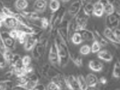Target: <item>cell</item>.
I'll list each match as a JSON object with an SVG mask.
<instances>
[{"instance_id":"cell-9","label":"cell","mask_w":120,"mask_h":90,"mask_svg":"<svg viewBox=\"0 0 120 90\" xmlns=\"http://www.w3.org/2000/svg\"><path fill=\"white\" fill-rule=\"evenodd\" d=\"M39 40H40V39L37 35L33 34L28 35L27 39L24 43V48L27 51L32 50Z\"/></svg>"},{"instance_id":"cell-44","label":"cell","mask_w":120,"mask_h":90,"mask_svg":"<svg viewBox=\"0 0 120 90\" xmlns=\"http://www.w3.org/2000/svg\"><path fill=\"white\" fill-rule=\"evenodd\" d=\"M108 82V79L107 78L104 77V76H102V77H101L100 79H99V82L101 83V84H105L106 83Z\"/></svg>"},{"instance_id":"cell-46","label":"cell","mask_w":120,"mask_h":90,"mask_svg":"<svg viewBox=\"0 0 120 90\" xmlns=\"http://www.w3.org/2000/svg\"><path fill=\"white\" fill-rule=\"evenodd\" d=\"M13 90H25L23 89L22 87H19V86H16L13 89Z\"/></svg>"},{"instance_id":"cell-29","label":"cell","mask_w":120,"mask_h":90,"mask_svg":"<svg viewBox=\"0 0 120 90\" xmlns=\"http://www.w3.org/2000/svg\"><path fill=\"white\" fill-rule=\"evenodd\" d=\"M13 85V82L9 79L0 81V90H8L12 87Z\"/></svg>"},{"instance_id":"cell-42","label":"cell","mask_w":120,"mask_h":90,"mask_svg":"<svg viewBox=\"0 0 120 90\" xmlns=\"http://www.w3.org/2000/svg\"><path fill=\"white\" fill-rule=\"evenodd\" d=\"M113 32H114L115 36L116 37V39L120 43V29H118V28L115 29L114 31H113Z\"/></svg>"},{"instance_id":"cell-21","label":"cell","mask_w":120,"mask_h":90,"mask_svg":"<svg viewBox=\"0 0 120 90\" xmlns=\"http://www.w3.org/2000/svg\"><path fill=\"white\" fill-rule=\"evenodd\" d=\"M99 1L100 2L101 5L104 7V11L105 13L107 14V15L112 14L114 11V9L112 5V4H110L108 1V0H99Z\"/></svg>"},{"instance_id":"cell-30","label":"cell","mask_w":120,"mask_h":90,"mask_svg":"<svg viewBox=\"0 0 120 90\" xmlns=\"http://www.w3.org/2000/svg\"><path fill=\"white\" fill-rule=\"evenodd\" d=\"M49 7L52 11L56 12L60 8V3L58 0H51L50 1Z\"/></svg>"},{"instance_id":"cell-41","label":"cell","mask_w":120,"mask_h":90,"mask_svg":"<svg viewBox=\"0 0 120 90\" xmlns=\"http://www.w3.org/2000/svg\"><path fill=\"white\" fill-rule=\"evenodd\" d=\"M9 34L11 37H13L14 39L16 40H17V36H18V30L17 29H12L11 31L9 32Z\"/></svg>"},{"instance_id":"cell-34","label":"cell","mask_w":120,"mask_h":90,"mask_svg":"<svg viewBox=\"0 0 120 90\" xmlns=\"http://www.w3.org/2000/svg\"><path fill=\"white\" fill-rule=\"evenodd\" d=\"M108 1L112 4L114 11L120 13V0H108Z\"/></svg>"},{"instance_id":"cell-37","label":"cell","mask_w":120,"mask_h":90,"mask_svg":"<svg viewBox=\"0 0 120 90\" xmlns=\"http://www.w3.org/2000/svg\"><path fill=\"white\" fill-rule=\"evenodd\" d=\"M41 28L43 29H47L50 27V20L47 19V17H43L41 18Z\"/></svg>"},{"instance_id":"cell-1","label":"cell","mask_w":120,"mask_h":90,"mask_svg":"<svg viewBox=\"0 0 120 90\" xmlns=\"http://www.w3.org/2000/svg\"><path fill=\"white\" fill-rule=\"evenodd\" d=\"M55 43L58 50L59 66L61 67L66 66L70 60V50L68 44H66L60 37L56 39Z\"/></svg>"},{"instance_id":"cell-12","label":"cell","mask_w":120,"mask_h":90,"mask_svg":"<svg viewBox=\"0 0 120 90\" xmlns=\"http://www.w3.org/2000/svg\"><path fill=\"white\" fill-rule=\"evenodd\" d=\"M4 25L6 27L11 29H18L20 27L19 22L15 17H6L4 21Z\"/></svg>"},{"instance_id":"cell-43","label":"cell","mask_w":120,"mask_h":90,"mask_svg":"<svg viewBox=\"0 0 120 90\" xmlns=\"http://www.w3.org/2000/svg\"><path fill=\"white\" fill-rule=\"evenodd\" d=\"M32 90H46V87L42 83H39L34 89Z\"/></svg>"},{"instance_id":"cell-31","label":"cell","mask_w":120,"mask_h":90,"mask_svg":"<svg viewBox=\"0 0 120 90\" xmlns=\"http://www.w3.org/2000/svg\"><path fill=\"white\" fill-rule=\"evenodd\" d=\"M113 76L116 78H120V62H116L113 70Z\"/></svg>"},{"instance_id":"cell-6","label":"cell","mask_w":120,"mask_h":90,"mask_svg":"<svg viewBox=\"0 0 120 90\" xmlns=\"http://www.w3.org/2000/svg\"><path fill=\"white\" fill-rule=\"evenodd\" d=\"M38 84H39V78L35 74H32L28 76V78L25 83H23L22 86L19 87H22L25 90H32Z\"/></svg>"},{"instance_id":"cell-33","label":"cell","mask_w":120,"mask_h":90,"mask_svg":"<svg viewBox=\"0 0 120 90\" xmlns=\"http://www.w3.org/2000/svg\"><path fill=\"white\" fill-rule=\"evenodd\" d=\"M101 49V45L97 40H94L91 47V52L92 53H98Z\"/></svg>"},{"instance_id":"cell-18","label":"cell","mask_w":120,"mask_h":90,"mask_svg":"<svg viewBox=\"0 0 120 90\" xmlns=\"http://www.w3.org/2000/svg\"><path fill=\"white\" fill-rule=\"evenodd\" d=\"M21 13L23 15L27 18V19L30 21H37V20H40V16L39 15V13L36 11H33V12H29V11H20Z\"/></svg>"},{"instance_id":"cell-19","label":"cell","mask_w":120,"mask_h":90,"mask_svg":"<svg viewBox=\"0 0 120 90\" xmlns=\"http://www.w3.org/2000/svg\"><path fill=\"white\" fill-rule=\"evenodd\" d=\"M86 78V81H87L89 87L90 88L96 87L97 85L99 82V79L96 75L93 74H89L87 75Z\"/></svg>"},{"instance_id":"cell-10","label":"cell","mask_w":120,"mask_h":90,"mask_svg":"<svg viewBox=\"0 0 120 90\" xmlns=\"http://www.w3.org/2000/svg\"><path fill=\"white\" fill-rule=\"evenodd\" d=\"M82 7L83 4L82 0H76L70 5L68 9V13L72 17H76L79 14Z\"/></svg>"},{"instance_id":"cell-23","label":"cell","mask_w":120,"mask_h":90,"mask_svg":"<svg viewBox=\"0 0 120 90\" xmlns=\"http://www.w3.org/2000/svg\"><path fill=\"white\" fill-rule=\"evenodd\" d=\"M70 59L74 63L76 66L80 67L82 66V58L81 56L77 52H70Z\"/></svg>"},{"instance_id":"cell-36","label":"cell","mask_w":120,"mask_h":90,"mask_svg":"<svg viewBox=\"0 0 120 90\" xmlns=\"http://www.w3.org/2000/svg\"><path fill=\"white\" fill-rule=\"evenodd\" d=\"M91 52V47L88 44H84L80 48V53L82 55H87Z\"/></svg>"},{"instance_id":"cell-39","label":"cell","mask_w":120,"mask_h":90,"mask_svg":"<svg viewBox=\"0 0 120 90\" xmlns=\"http://www.w3.org/2000/svg\"><path fill=\"white\" fill-rule=\"evenodd\" d=\"M47 90H60L61 87L58 86V84L53 81H51L47 87Z\"/></svg>"},{"instance_id":"cell-25","label":"cell","mask_w":120,"mask_h":90,"mask_svg":"<svg viewBox=\"0 0 120 90\" xmlns=\"http://www.w3.org/2000/svg\"><path fill=\"white\" fill-rule=\"evenodd\" d=\"M29 4L27 0H16L15 2V7L19 11H25L28 7Z\"/></svg>"},{"instance_id":"cell-27","label":"cell","mask_w":120,"mask_h":90,"mask_svg":"<svg viewBox=\"0 0 120 90\" xmlns=\"http://www.w3.org/2000/svg\"><path fill=\"white\" fill-rule=\"evenodd\" d=\"M71 40L74 44H80L83 41L81 35L79 32H74L72 35V36H71Z\"/></svg>"},{"instance_id":"cell-2","label":"cell","mask_w":120,"mask_h":90,"mask_svg":"<svg viewBox=\"0 0 120 90\" xmlns=\"http://www.w3.org/2000/svg\"><path fill=\"white\" fill-rule=\"evenodd\" d=\"M65 15V8L61 7L57 11L54 12L50 19V32L52 35L57 32L58 26L64 20Z\"/></svg>"},{"instance_id":"cell-26","label":"cell","mask_w":120,"mask_h":90,"mask_svg":"<svg viewBox=\"0 0 120 90\" xmlns=\"http://www.w3.org/2000/svg\"><path fill=\"white\" fill-rule=\"evenodd\" d=\"M83 12L86 15L89 17L93 14L94 12V4L92 3L86 4L83 5Z\"/></svg>"},{"instance_id":"cell-40","label":"cell","mask_w":120,"mask_h":90,"mask_svg":"<svg viewBox=\"0 0 120 90\" xmlns=\"http://www.w3.org/2000/svg\"><path fill=\"white\" fill-rule=\"evenodd\" d=\"M7 65H8V63L5 60L4 54L2 52L0 51V68H5L7 66Z\"/></svg>"},{"instance_id":"cell-16","label":"cell","mask_w":120,"mask_h":90,"mask_svg":"<svg viewBox=\"0 0 120 90\" xmlns=\"http://www.w3.org/2000/svg\"><path fill=\"white\" fill-rule=\"evenodd\" d=\"M98 57L105 62H111L113 60V56L108 50H101L98 52Z\"/></svg>"},{"instance_id":"cell-4","label":"cell","mask_w":120,"mask_h":90,"mask_svg":"<svg viewBox=\"0 0 120 90\" xmlns=\"http://www.w3.org/2000/svg\"><path fill=\"white\" fill-rule=\"evenodd\" d=\"M120 23V13L114 11L112 14L106 16L105 24L107 27L111 29H115L117 28Z\"/></svg>"},{"instance_id":"cell-11","label":"cell","mask_w":120,"mask_h":90,"mask_svg":"<svg viewBox=\"0 0 120 90\" xmlns=\"http://www.w3.org/2000/svg\"><path fill=\"white\" fill-rule=\"evenodd\" d=\"M65 83L66 87L69 90H79L77 78L74 75H70L68 77H65Z\"/></svg>"},{"instance_id":"cell-32","label":"cell","mask_w":120,"mask_h":90,"mask_svg":"<svg viewBox=\"0 0 120 90\" xmlns=\"http://www.w3.org/2000/svg\"><path fill=\"white\" fill-rule=\"evenodd\" d=\"M18 30V36H17V40L19 41V43L20 44H23L25 43V40L27 39V35L26 33H25L24 32L22 31H21L19 29H17Z\"/></svg>"},{"instance_id":"cell-48","label":"cell","mask_w":120,"mask_h":90,"mask_svg":"<svg viewBox=\"0 0 120 90\" xmlns=\"http://www.w3.org/2000/svg\"><path fill=\"white\" fill-rule=\"evenodd\" d=\"M49 1H51V0H49Z\"/></svg>"},{"instance_id":"cell-14","label":"cell","mask_w":120,"mask_h":90,"mask_svg":"<svg viewBox=\"0 0 120 90\" xmlns=\"http://www.w3.org/2000/svg\"><path fill=\"white\" fill-rule=\"evenodd\" d=\"M47 0H36L33 5L35 11L37 13H43L47 9Z\"/></svg>"},{"instance_id":"cell-49","label":"cell","mask_w":120,"mask_h":90,"mask_svg":"<svg viewBox=\"0 0 120 90\" xmlns=\"http://www.w3.org/2000/svg\"></svg>"},{"instance_id":"cell-22","label":"cell","mask_w":120,"mask_h":90,"mask_svg":"<svg viewBox=\"0 0 120 90\" xmlns=\"http://www.w3.org/2000/svg\"><path fill=\"white\" fill-rule=\"evenodd\" d=\"M78 83L80 90H88V85L86 81V78L83 75H79L77 77Z\"/></svg>"},{"instance_id":"cell-24","label":"cell","mask_w":120,"mask_h":90,"mask_svg":"<svg viewBox=\"0 0 120 90\" xmlns=\"http://www.w3.org/2000/svg\"><path fill=\"white\" fill-rule=\"evenodd\" d=\"M104 13V7L99 1L94 4L93 14L96 17H101Z\"/></svg>"},{"instance_id":"cell-13","label":"cell","mask_w":120,"mask_h":90,"mask_svg":"<svg viewBox=\"0 0 120 90\" xmlns=\"http://www.w3.org/2000/svg\"><path fill=\"white\" fill-rule=\"evenodd\" d=\"M93 32L94 35V39L100 44L101 46L105 47L108 44L109 41L108 40V39L105 37L104 35H102L101 33V32L98 29H95L94 32Z\"/></svg>"},{"instance_id":"cell-17","label":"cell","mask_w":120,"mask_h":90,"mask_svg":"<svg viewBox=\"0 0 120 90\" xmlns=\"http://www.w3.org/2000/svg\"><path fill=\"white\" fill-rule=\"evenodd\" d=\"M104 65L99 60H90L89 62V68L94 72H100L103 70Z\"/></svg>"},{"instance_id":"cell-8","label":"cell","mask_w":120,"mask_h":90,"mask_svg":"<svg viewBox=\"0 0 120 90\" xmlns=\"http://www.w3.org/2000/svg\"><path fill=\"white\" fill-rule=\"evenodd\" d=\"M49 58L50 62L54 65L59 66V57H58L57 47L55 42L50 45L49 52Z\"/></svg>"},{"instance_id":"cell-7","label":"cell","mask_w":120,"mask_h":90,"mask_svg":"<svg viewBox=\"0 0 120 90\" xmlns=\"http://www.w3.org/2000/svg\"><path fill=\"white\" fill-rule=\"evenodd\" d=\"M1 36L5 48L9 49L11 50H14L16 46V40L11 36L9 32H1Z\"/></svg>"},{"instance_id":"cell-35","label":"cell","mask_w":120,"mask_h":90,"mask_svg":"<svg viewBox=\"0 0 120 90\" xmlns=\"http://www.w3.org/2000/svg\"><path fill=\"white\" fill-rule=\"evenodd\" d=\"M1 12L3 13L5 17H14L15 12L13 11L11 9L7 7H4L1 9Z\"/></svg>"},{"instance_id":"cell-28","label":"cell","mask_w":120,"mask_h":90,"mask_svg":"<svg viewBox=\"0 0 120 90\" xmlns=\"http://www.w3.org/2000/svg\"><path fill=\"white\" fill-rule=\"evenodd\" d=\"M3 54H4V57H5V58L6 62L8 63V65H9V64H11V62L13 58L14 54H13V52H12L11 50L8 49V48L4 50Z\"/></svg>"},{"instance_id":"cell-47","label":"cell","mask_w":120,"mask_h":90,"mask_svg":"<svg viewBox=\"0 0 120 90\" xmlns=\"http://www.w3.org/2000/svg\"><path fill=\"white\" fill-rule=\"evenodd\" d=\"M62 1H63V2H68V1H70V0H61Z\"/></svg>"},{"instance_id":"cell-5","label":"cell","mask_w":120,"mask_h":90,"mask_svg":"<svg viewBox=\"0 0 120 90\" xmlns=\"http://www.w3.org/2000/svg\"><path fill=\"white\" fill-rule=\"evenodd\" d=\"M47 44L45 43V40L41 39L37 42L34 48L32 50V54L33 56V58L35 59L39 60L43 56L46 49V45Z\"/></svg>"},{"instance_id":"cell-45","label":"cell","mask_w":120,"mask_h":90,"mask_svg":"<svg viewBox=\"0 0 120 90\" xmlns=\"http://www.w3.org/2000/svg\"><path fill=\"white\" fill-rule=\"evenodd\" d=\"M92 0H82L83 5L86 4H89V3H91V2H92Z\"/></svg>"},{"instance_id":"cell-38","label":"cell","mask_w":120,"mask_h":90,"mask_svg":"<svg viewBox=\"0 0 120 90\" xmlns=\"http://www.w3.org/2000/svg\"><path fill=\"white\" fill-rule=\"evenodd\" d=\"M31 58L30 56L29 55H25V56H23L22 58V60H21V62H22V65L24 67H27L30 66L31 64Z\"/></svg>"},{"instance_id":"cell-20","label":"cell","mask_w":120,"mask_h":90,"mask_svg":"<svg viewBox=\"0 0 120 90\" xmlns=\"http://www.w3.org/2000/svg\"><path fill=\"white\" fill-rule=\"evenodd\" d=\"M79 32L81 35L82 38L83 40H86V41H91L94 40V32L91 31H90L88 29H84L83 30H81Z\"/></svg>"},{"instance_id":"cell-15","label":"cell","mask_w":120,"mask_h":90,"mask_svg":"<svg viewBox=\"0 0 120 90\" xmlns=\"http://www.w3.org/2000/svg\"><path fill=\"white\" fill-rule=\"evenodd\" d=\"M104 35L105 36V37L109 42H111L112 43L116 44H120L117 41V40L116 39V37L115 34H114L113 31L112 29H109L108 27L105 28L104 29Z\"/></svg>"},{"instance_id":"cell-3","label":"cell","mask_w":120,"mask_h":90,"mask_svg":"<svg viewBox=\"0 0 120 90\" xmlns=\"http://www.w3.org/2000/svg\"><path fill=\"white\" fill-rule=\"evenodd\" d=\"M69 28H70V23L68 20L64 19L60 25L58 26L57 29V32L59 35V37L66 44H68L69 43Z\"/></svg>"}]
</instances>
